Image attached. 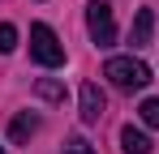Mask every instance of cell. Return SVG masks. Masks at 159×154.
<instances>
[{
  "mask_svg": "<svg viewBox=\"0 0 159 154\" xmlns=\"http://www.w3.org/2000/svg\"><path fill=\"white\" fill-rule=\"evenodd\" d=\"M103 77L116 90H142V86L151 81V69H146L142 60H133V56H112L103 64Z\"/></svg>",
  "mask_w": 159,
  "mask_h": 154,
  "instance_id": "6da1fadb",
  "label": "cell"
},
{
  "mask_svg": "<svg viewBox=\"0 0 159 154\" xmlns=\"http://www.w3.org/2000/svg\"><path fill=\"white\" fill-rule=\"evenodd\" d=\"M34 133H39V116L17 111V116H13V124H9V137H13V141H30Z\"/></svg>",
  "mask_w": 159,
  "mask_h": 154,
  "instance_id": "52a82bcc",
  "label": "cell"
},
{
  "mask_svg": "<svg viewBox=\"0 0 159 154\" xmlns=\"http://www.w3.org/2000/svg\"><path fill=\"white\" fill-rule=\"evenodd\" d=\"M151 39H155V13L138 9V17L129 26V47H151Z\"/></svg>",
  "mask_w": 159,
  "mask_h": 154,
  "instance_id": "5b68a950",
  "label": "cell"
},
{
  "mask_svg": "<svg viewBox=\"0 0 159 154\" xmlns=\"http://www.w3.org/2000/svg\"><path fill=\"white\" fill-rule=\"evenodd\" d=\"M86 30H90V43H99V47L116 43V17H112L107 0H90L86 4Z\"/></svg>",
  "mask_w": 159,
  "mask_h": 154,
  "instance_id": "3957f363",
  "label": "cell"
},
{
  "mask_svg": "<svg viewBox=\"0 0 159 154\" xmlns=\"http://www.w3.org/2000/svg\"><path fill=\"white\" fill-rule=\"evenodd\" d=\"M120 150H125V154H151V137H146L142 128L125 124V128H120Z\"/></svg>",
  "mask_w": 159,
  "mask_h": 154,
  "instance_id": "8992f818",
  "label": "cell"
},
{
  "mask_svg": "<svg viewBox=\"0 0 159 154\" xmlns=\"http://www.w3.org/2000/svg\"><path fill=\"white\" fill-rule=\"evenodd\" d=\"M60 154H95V150H90V141H86V137H69Z\"/></svg>",
  "mask_w": 159,
  "mask_h": 154,
  "instance_id": "8fae6325",
  "label": "cell"
},
{
  "mask_svg": "<svg viewBox=\"0 0 159 154\" xmlns=\"http://www.w3.org/2000/svg\"><path fill=\"white\" fill-rule=\"evenodd\" d=\"M30 56H34L43 69H60V64H65V47H60V39H56L52 26H43V22L30 26Z\"/></svg>",
  "mask_w": 159,
  "mask_h": 154,
  "instance_id": "7a4b0ae2",
  "label": "cell"
},
{
  "mask_svg": "<svg viewBox=\"0 0 159 154\" xmlns=\"http://www.w3.org/2000/svg\"><path fill=\"white\" fill-rule=\"evenodd\" d=\"M78 103H82V120H86V124H99V120H103V111H107V99H103V90H99L95 81H86V86H82Z\"/></svg>",
  "mask_w": 159,
  "mask_h": 154,
  "instance_id": "277c9868",
  "label": "cell"
},
{
  "mask_svg": "<svg viewBox=\"0 0 159 154\" xmlns=\"http://www.w3.org/2000/svg\"><path fill=\"white\" fill-rule=\"evenodd\" d=\"M13 47H17V26L0 22V51H13Z\"/></svg>",
  "mask_w": 159,
  "mask_h": 154,
  "instance_id": "30bf717a",
  "label": "cell"
},
{
  "mask_svg": "<svg viewBox=\"0 0 159 154\" xmlns=\"http://www.w3.org/2000/svg\"><path fill=\"white\" fill-rule=\"evenodd\" d=\"M0 154H4V150H0Z\"/></svg>",
  "mask_w": 159,
  "mask_h": 154,
  "instance_id": "7c38bea8",
  "label": "cell"
},
{
  "mask_svg": "<svg viewBox=\"0 0 159 154\" xmlns=\"http://www.w3.org/2000/svg\"><path fill=\"white\" fill-rule=\"evenodd\" d=\"M138 116H142V124H151V128H159V99H146L142 107H138Z\"/></svg>",
  "mask_w": 159,
  "mask_h": 154,
  "instance_id": "9c48e42d",
  "label": "cell"
},
{
  "mask_svg": "<svg viewBox=\"0 0 159 154\" xmlns=\"http://www.w3.org/2000/svg\"><path fill=\"white\" fill-rule=\"evenodd\" d=\"M34 94H39V99H48V103H65V86L52 81V77H39V81H34Z\"/></svg>",
  "mask_w": 159,
  "mask_h": 154,
  "instance_id": "ba28073f",
  "label": "cell"
}]
</instances>
